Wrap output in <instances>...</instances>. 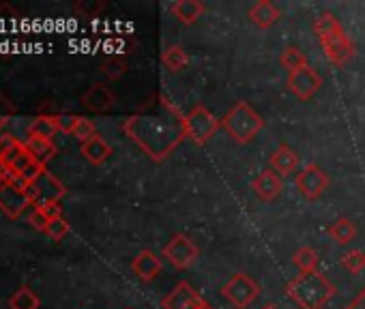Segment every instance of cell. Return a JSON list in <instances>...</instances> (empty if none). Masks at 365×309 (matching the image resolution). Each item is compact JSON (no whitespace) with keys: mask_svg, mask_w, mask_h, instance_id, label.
Returning a JSON list of instances; mask_svg holds the SVG:
<instances>
[{"mask_svg":"<svg viewBox=\"0 0 365 309\" xmlns=\"http://www.w3.org/2000/svg\"><path fill=\"white\" fill-rule=\"evenodd\" d=\"M153 162H163L170 152L187 137L185 114H180L165 97L159 99V110L129 116L120 127Z\"/></svg>","mask_w":365,"mask_h":309,"instance_id":"obj_1","label":"cell"},{"mask_svg":"<svg viewBox=\"0 0 365 309\" xmlns=\"http://www.w3.org/2000/svg\"><path fill=\"white\" fill-rule=\"evenodd\" d=\"M335 292V283L320 271L299 273L286 283V294L299 309H322Z\"/></svg>","mask_w":365,"mask_h":309,"instance_id":"obj_2","label":"cell"},{"mask_svg":"<svg viewBox=\"0 0 365 309\" xmlns=\"http://www.w3.org/2000/svg\"><path fill=\"white\" fill-rule=\"evenodd\" d=\"M314 33L318 35L320 48H322V52L331 65L344 67L354 56L356 48L333 14H322L314 22Z\"/></svg>","mask_w":365,"mask_h":309,"instance_id":"obj_3","label":"cell"},{"mask_svg":"<svg viewBox=\"0 0 365 309\" xmlns=\"http://www.w3.org/2000/svg\"><path fill=\"white\" fill-rule=\"evenodd\" d=\"M220 125L237 144H250L264 127V120L247 101H237L220 120Z\"/></svg>","mask_w":365,"mask_h":309,"instance_id":"obj_4","label":"cell"},{"mask_svg":"<svg viewBox=\"0 0 365 309\" xmlns=\"http://www.w3.org/2000/svg\"><path fill=\"white\" fill-rule=\"evenodd\" d=\"M220 127L222 125L215 118V114L209 108H205V105H196V108H192L190 114H185V131H187V137L196 146L209 144V140L215 135V131Z\"/></svg>","mask_w":365,"mask_h":309,"instance_id":"obj_5","label":"cell"},{"mask_svg":"<svg viewBox=\"0 0 365 309\" xmlns=\"http://www.w3.org/2000/svg\"><path fill=\"white\" fill-rule=\"evenodd\" d=\"M222 294L226 300H230L237 309H247L260 294V286L245 273H237L230 277V281L222 288Z\"/></svg>","mask_w":365,"mask_h":309,"instance_id":"obj_6","label":"cell"},{"mask_svg":"<svg viewBox=\"0 0 365 309\" xmlns=\"http://www.w3.org/2000/svg\"><path fill=\"white\" fill-rule=\"evenodd\" d=\"M198 256H200V249L187 234H174L163 247V258H168V262L178 271L190 268Z\"/></svg>","mask_w":365,"mask_h":309,"instance_id":"obj_7","label":"cell"},{"mask_svg":"<svg viewBox=\"0 0 365 309\" xmlns=\"http://www.w3.org/2000/svg\"><path fill=\"white\" fill-rule=\"evenodd\" d=\"M286 84H288V90L301 99V101H309L320 88H322V78L316 69H312L309 65L297 69V71H290L288 78H286Z\"/></svg>","mask_w":365,"mask_h":309,"instance_id":"obj_8","label":"cell"},{"mask_svg":"<svg viewBox=\"0 0 365 309\" xmlns=\"http://www.w3.org/2000/svg\"><path fill=\"white\" fill-rule=\"evenodd\" d=\"M297 189L307 198V200H318L327 189H329V177L318 164H307L299 174H297Z\"/></svg>","mask_w":365,"mask_h":309,"instance_id":"obj_9","label":"cell"},{"mask_svg":"<svg viewBox=\"0 0 365 309\" xmlns=\"http://www.w3.org/2000/svg\"><path fill=\"white\" fill-rule=\"evenodd\" d=\"M205 303L207 300L192 288V283L180 281L174 286V290L170 294L163 296L161 307L163 309H202Z\"/></svg>","mask_w":365,"mask_h":309,"instance_id":"obj_10","label":"cell"},{"mask_svg":"<svg viewBox=\"0 0 365 309\" xmlns=\"http://www.w3.org/2000/svg\"><path fill=\"white\" fill-rule=\"evenodd\" d=\"M31 185L35 189V202H33V206H41V204H48V202H61V198L67 194L65 185L48 168Z\"/></svg>","mask_w":365,"mask_h":309,"instance_id":"obj_11","label":"cell"},{"mask_svg":"<svg viewBox=\"0 0 365 309\" xmlns=\"http://www.w3.org/2000/svg\"><path fill=\"white\" fill-rule=\"evenodd\" d=\"M29 206H33V202H31V198L24 192L11 187L5 181L0 183V211H3L7 217L18 219Z\"/></svg>","mask_w":365,"mask_h":309,"instance_id":"obj_12","label":"cell"},{"mask_svg":"<svg viewBox=\"0 0 365 309\" xmlns=\"http://www.w3.org/2000/svg\"><path fill=\"white\" fill-rule=\"evenodd\" d=\"M80 103H82L88 112L103 114V112H108V110L116 103V97H114V93H112L106 84L97 82V84H93V86L80 97Z\"/></svg>","mask_w":365,"mask_h":309,"instance_id":"obj_13","label":"cell"},{"mask_svg":"<svg viewBox=\"0 0 365 309\" xmlns=\"http://www.w3.org/2000/svg\"><path fill=\"white\" fill-rule=\"evenodd\" d=\"M161 258H157V253H153L150 249H142L135 258H133V262H131V273L140 279V281H144V283H148V281H153L159 273H161Z\"/></svg>","mask_w":365,"mask_h":309,"instance_id":"obj_14","label":"cell"},{"mask_svg":"<svg viewBox=\"0 0 365 309\" xmlns=\"http://www.w3.org/2000/svg\"><path fill=\"white\" fill-rule=\"evenodd\" d=\"M269 168L279 174V177H288L299 168V154L294 148H290L288 144H279L269 157Z\"/></svg>","mask_w":365,"mask_h":309,"instance_id":"obj_15","label":"cell"},{"mask_svg":"<svg viewBox=\"0 0 365 309\" xmlns=\"http://www.w3.org/2000/svg\"><path fill=\"white\" fill-rule=\"evenodd\" d=\"M252 189H254V194H256L260 200H264V202H273V200L282 194L284 183H282V177H279V174H275V172L269 168V170L260 172V174L252 181Z\"/></svg>","mask_w":365,"mask_h":309,"instance_id":"obj_16","label":"cell"},{"mask_svg":"<svg viewBox=\"0 0 365 309\" xmlns=\"http://www.w3.org/2000/svg\"><path fill=\"white\" fill-rule=\"evenodd\" d=\"M247 18L252 20V24L260 31H267L271 26L277 24V20L282 18V11L271 3V0H258L254 3L247 11Z\"/></svg>","mask_w":365,"mask_h":309,"instance_id":"obj_17","label":"cell"},{"mask_svg":"<svg viewBox=\"0 0 365 309\" xmlns=\"http://www.w3.org/2000/svg\"><path fill=\"white\" fill-rule=\"evenodd\" d=\"M37 159L33 157V154L29 152V148L24 146V142H16L14 144V148L5 154L3 159H0V164H3L9 172H14V174H24L33 164H35Z\"/></svg>","mask_w":365,"mask_h":309,"instance_id":"obj_18","label":"cell"},{"mask_svg":"<svg viewBox=\"0 0 365 309\" xmlns=\"http://www.w3.org/2000/svg\"><path fill=\"white\" fill-rule=\"evenodd\" d=\"M207 11V5L200 3V0H176V3L170 5V14L185 26L196 24Z\"/></svg>","mask_w":365,"mask_h":309,"instance_id":"obj_19","label":"cell"},{"mask_svg":"<svg viewBox=\"0 0 365 309\" xmlns=\"http://www.w3.org/2000/svg\"><path fill=\"white\" fill-rule=\"evenodd\" d=\"M82 154L86 157V162H91L93 166H101L108 162V157L112 154V146L97 133L93 140L82 144Z\"/></svg>","mask_w":365,"mask_h":309,"instance_id":"obj_20","label":"cell"},{"mask_svg":"<svg viewBox=\"0 0 365 309\" xmlns=\"http://www.w3.org/2000/svg\"><path fill=\"white\" fill-rule=\"evenodd\" d=\"M327 232H329V236H331L337 245H348V243H352V241L356 239V234H359L354 221L348 219V217L335 219V221L327 228Z\"/></svg>","mask_w":365,"mask_h":309,"instance_id":"obj_21","label":"cell"},{"mask_svg":"<svg viewBox=\"0 0 365 309\" xmlns=\"http://www.w3.org/2000/svg\"><path fill=\"white\" fill-rule=\"evenodd\" d=\"M24 146L29 148V152L33 157L41 164H48L54 154H56V144L52 140H43V137H33V135H26L24 140Z\"/></svg>","mask_w":365,"mask_h":309,"instance_id":"obj_22","label":"cell"},{"mask_svg":"<svg viewBox=\"0 0 365 309\" xmlns=\"http://www.w3.org/2000/svg\"><path fill=\"white\" fill-rule=\"evenodd\" d=\"M56 133H58V127H56V114H39V116L29 125V135H33V137L52 140Z\"/></svg>","mask_w":365,"mask_h":309,"instance_id":"obj_23","label":"cell"},{"mask_svg":"<svg viewBox=\"0 0 365 309\" xmlns=\"http://www.w3.org/2000/svg\"><path fill=\"white\" fill-rule=\"evenodd\" d=\"M161 63H163V67L168 69V71H182L187 67V63H190V58H187V52L182 50L180 46H170V48H165L163 50V54H161Z\"/></svg>","mask_w":365,"mask_h":309,"instance_id":"obj_24","label":"cell"},{"mask_svg":"<svg viewBox=\"0 0 365 309\" xmlns=\"http://www.w3.org/2000/svg\"><path fill=\"white\" fill-rule=\"evenodd\" d=\"M318 251L314 249V247H301V249H297L294 251V256H292V264L301 271V273H314V271H318Z\"/></svg>","mask_w":365,"mask_h":309,"instance_id":"obj_25","label":"cell"},{"mask_svg":"<svg viewBox=\"0 0 365 309\" xmlns=\"http://www.w3.org/2000/svg\"><path fill=\"white\" fill-rule=\"evenodd\" d=\"M41 300L39 296L29 288V286H22L11 298H9V307L11 309H39Z\"/></svg>","mask_w":365,"mask_h":309,"instance_id":"obj_26","label":"cell"},{"mask_svg":"<svg viewBox=\"0 0 365 309\" xmlns=\"http://www.w3.org/2000/svg\"><path fill=\"white\" fill-rule=\"evenodd\" d=\"M101 73H103L108 80H120V78L127 73V63H125V58L118 56V54L108 56V58L101 63Z\"/></svg>","mask_w":365,"mask_h":309,"instance_id":"obj_27","label":"cell"},{"mask_svg":"<svg viewBox=\"0 0 365 309\" xmlns=\"http://www.w3.org/2000/svg\"><path fill=\"white\" fill-rule=\"evenodd\" d=\"M279 63H282V67L290 73V71H297V69L305 67V65H307V56H305L299 48L290 46V48H286V50L282 52Z\"/></svg>","mask_w":365,"mask_h":309,"instance_id":"obj_28","label":"cell"},{"mask_svg":"<svg viewBox=\"0 0 365 309\" xmlns=\"http://www.w3.org/2000/svg\"><path fill=\"white\" fill-rule=\"evenodd\" d=\"M339 264H341L348 273L359 275V273L365 268V251H363V249H350V251L341 253Z\"/></svg>","mask_w":365,"mask_h":309,"instance_id":"obj_29","label":"cell"},{"mask_svg":"<svg viewBox=\"0 0 365 309\" xmlns=\"http://www.w3.org/2000/svg\"><path fill=\"white\" fill-rule=\"evenodd\" d=\"M78 142H88V140H93L95 135H97V127H95V122L93 120H88V118H84V116H80V120H78V125H76V129H73V133H71Z\"/></svg>","mask_w":365,"mask_h":309,"instance_id":"obj_30","label":"cell"},{"mask_svg":"<svg viewBox=\"0 0 365 309\" xmlns=\"http://www.w3.org/2000/svg\"><path fill=\"white\" fill-rule=\"evenodd\" d=\"M69 224H67V219L65 217H58V219H50V224H48V228H46V234L52 239V241H61L63 236H67L69 234Z\"/></svg>","mask_w":365,"mask_h":309,"instance_id":"obj_31","label":"cell"},{"mask_svg":"<svg viewBox=\"0 0 365 309\" xmlns=\"http://www.w3.org/2000/svg\"><path fill=\"white\" fill-rule=\"evenodd\" d=\"M78 120H80L78 114H58L56 112V127H58L61 133H69L71 135L76 125H78Z\"/></svg>","mask_w":365,"mask_h":309,"instance_id":"obj_32","label":"cell"},{"mask_svg":"<svg viewBox=\"0 0 365 309\" xmlns=\"http://www.w3.org/2000/svg\"><path fill=\"white\" fill-rule=\"evenodd\" d=\"M29 224H31L33 228H37V230L46 232V228H48V224H50V217L46 215V211H43V209L35 206V209H33V213H31V217H29Z\"/></svg>","mask_w":365,"mask_h":309,"instance_id":"obj_33","label":"cell"},{"mask_svg":"<svg viewBox=\"0 0 365 309\" xmlns=\"http://www.w3.org/2000/svg\"><path fill=\"white\" fill-rule=\"evenodd\" d=\"M103 9V3H76L73 11L80 14L82 18H95Z\"/></svg>","mask_w":365,"mask_h":309,"instance_id":"obj_34","label":"cell"},{"mask_svg":"<svg viewBox=\"0 0 365 309\" xmlns=\"http://www.w3.org/2000/svg\"><path fill=\"white\" fill-rule=\"evenodd\" d=\"M16 103L11 99H7L3 93H0V118H11L16 114Z\"/></svg>","mask_w":365,"mask_h":309,"instance_id":"obj_35","label":"cell"},{"mask_svg":"<svg viewBox=\"0 0 365 309\" xmlns=\"http://www.w3.org/2000/svg\"><path fill=\"white\" fill-rule=\"evenodd\" d=\"M16 142H18V137H14V135H9V133H3V135H0V159H3L5 154L14 148Z\"/></svg>","mask_w":365,"mask_h":309,"instance_id":"obj_36","label":"cell"},{"mask_svg":"<svg viewBox=\"0 0 365 309\" xmlns=\"http://www.w3.org/2000/svg\"><path fill=\"white\" fill-rule=\"evenodd\" d=\"M39 209H43V211H46V215H48L50 219H58V217H63V206H61V202H48V204H41Z\"/></svg>","mask_w":365,"mask_h":309,"instance_id":"obj_37","label":"cell"},{"mask_svg":"<svg viewBox=\"0 0 365 309\" xmlns=\"http://www.w3.org/2000/svg\"><path fill=\"white\" fill-rule=\"evenodd\" d=\"M346 309H365V288L350 300V305Z\"/></svg>","mask_w":365,"mask_h":309,"instance_id":"obj_38","label":"cell"},{"mask_svg":"<svg viewBox=\"0 0 365 309\" xmlns=\"http://www.w3.org/2000/svg\"><path fill=\"white\" fill-rule=\"evenodd\" d=\"M7 174H9V170H7L3 164H0V183H3V181L7 179Z\"/></svg>","mask_w":365,"mask_h":309,"instance_id":"obj_39","label":"cell"},{"mask_svg":"<svg viewBox=\"0 0 365 309\" xmlns=\"http://www.w3.org/2000/svg\"><path fill=\"white\" fill-rule=\"evenodd\" d=\"M202 309H215V307H213L211 303H205V307H202Z\"/></svg>","mask_w":365,"mask_h":309,"instance_id":"obj_40","label":"cell"},{"mask_svg":"<svg viewBox=\"0 0 365 309\" xmlns=\"http://www.w3.org/2000/svg\"><path fill=\"white\" fill-rule=\"evenodd\" d=\"M262 309H279L277 305H267V307H262Z\"/></svg>","mask_w":365,"mask_h":309,"instance_id":"obj_41","label":"cell"}]
</instances>
